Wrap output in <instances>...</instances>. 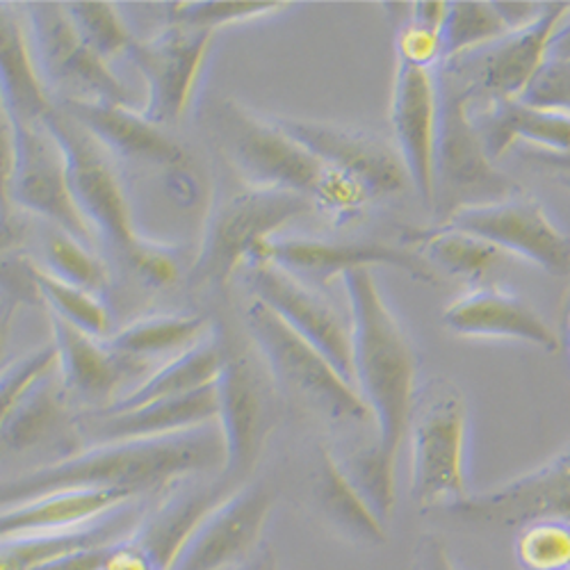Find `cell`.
I'll return each instance as SVG.
<instances>
[{"instance_id":"obj_31","label":"cell","mask_w":570,"mask_h":570,"mask_svg":"<svg viewBox=\"0 0 570 570\" xmlns=\"http://www.w3.org/2000/svg\"><path fill=\"white\" fill-rule=\"evenodd\" d=\"M404 243L422 254L434 269L472 283L482 281L504 256L502 249L482 240V237L443 224L432 228H409Z\"/></svg>"},{"instance_id":"obj_27","label":"cell","mask_w":570,"mask_h":570,"mask_svg":"<svg viewBox=\"0 0 570 570\" xmlns=\"http://www.w3.org/2000/svg\"><path fill=\"white\" fill-rule=\"evenodd\" d=\"M217 389L206 386L189 395L158 400L124 413L104 415L97 434L104 441L160 439L217 422Z\"/></svg>"},{"instance_id":"obj_28","label":"cell","mask_w":570,"mask_h":570,"mask_svg":"<svg viewBox=\"0 0 570 570\" xmlns=\"http://www.w3.org/2000/svg\"><path fill=\"white\" fill-rule=\"evenodd\" d=\"M0 67H3V112L17 124H37L58 106L46 91L32 46L19 19L0 8Z\"/></svg>"},{"instance_id":"obj_41","label":"cell","mask_w":570,"mask_h":570,"mask_svg":"<svg viewBox=\"0 0 570 570\" xmlns=\"http://www.w3.org/2000/svg\"><path fill=\"white\" fill-rule=\"evenodd\" d=\"M60 372V352L56 343L46 345L37 352H30L14 363L3 367V384H0V400H3V413L12 409L41 379Z\"/></svg>"},{"instance_id":"obj_48","label":"cell","mask_w":570,"mask_h":570,"mask_svg":"<svg viewBox=\"0 0 570 570\" xmlns=\"http://www.w3.org/2000/svg\"><path fill=\"white\" fill-rule=\"evenodd\" d=\"M520 154L525 156L530 163L550 167L557 174H570V154H552V151H541V149H530V147H525Z\"/></svg>"},{"instance_id":"obj_11","label":"cell","mask_w":570,"mask_h":570,"mask_svg":"<svg viewBox=\"0 0 570 570\" xmlns=\"http://www.w3.org/2000/svg\"><path fill=\"white\" fill-rule=\"evenodd\" d=\"M441 224L478 235L548 274L570 276V237L534 197L515 193L498 202L459 206Z\"/></svg>"},{"instance_id":"obj_8","label":"cell","mask_w":570,"mask_h":570,"mask_svg":"<svg viewBox=\"0 0 570 570\" xmlns=\"http://www.w3.org/2000/svg\"><path fill=\"white\" fill-rule=\"evenodd\" d=\"M313 202L283 189L245 187L215 202L206 217L193 276L210 288H226L233 274L254 249L274 237L285 224L306 215Z\"/></svg>"},{"instance_id":"obj_36","label":"cell","mask_w":570,"mask_h":570,"mask_svg":"<svg viewBox=\"0 0 570 570\" xmlns=\"http://www.w3.org/2000/svg\"><path fill=\"white\" fill-rule=\"evenodd\" d=\"M395 465L397 459L386 454L376 443L370 450L352 452L341 461V468L347 474L352 487L361 493V498L376 513V518H382L384 522L393 515L397 502Z\"/></svg>"},{"instance_id":"obj_19","label":"cell","mask_w":570,"mask_h":570,"mask_svg":"<svg viewBox=\"0 0 570 570\" xmlns=\"http://www.w3.org/2000/svg\"><path fill=\"white\" fill-rule=\"evenodd\" d=\"M391 124L395 147L409 178L424 204L436 197V137H439V80L434 69L397 62Z\"/></svg>"},{"instance_id":"obj_35","label":"cell","mask_w":570,"mask_h":570,"mask_svg":"<svg viewBox=\"0 0 570 570\" xmlns=\"http://www.w3.org/2000/svg\"><path fill=\"white\" fill-rule=\"evenodd\" d=\"M507 35L509 28L493 3H482V0H459V3H450L445 23L441 28L443 58L445 62H452L456 58L484 49V46Z\"/></svg>"},{"instance_id":"obj_10","label":"cell","mask_w":570,"mask_h":570,"mask_svg":"<svg viewBox=\"0 0 570 570\" xmlns=\"http://www.w3.org/2000/svg\"><path fill=\"white\" fill-rule=\"evenodd\" d=\"M35 58L43 80L67 91V104L130 106L126 85L76 30L65 3H28Z\"/></svg>"},{"instance_id":"obj_26","label":"cell","mask_w":570,"mask_h":570,"mask_svg":"<svg viewBox=\"0 0 570 570\" xmlns=\"http://www.w3.org/2000/svg\"><path fill=\"white\" fill-rule=\"evenodd\" d=\"M474 124L491 160L520 141L530 149L570 154V110L537 108L522 101H489Z\"/></svg>"},{"instance_id":"obj_40","label":"cell","mask_w":570,"mask_h":570,"mask_svg":"<svg viewBox=\"0 0 570 570\" xmlns=\"http://www.w3.org/2000/svg\"><path fill=\"white\" fill-rule=\"evenodd\" d=\"M46 258H49V267L46 269L87 293L97 295L108 285L106 265L97 256H91L80 240L67 233H56L51 237L49 245H46Z\"/></svg>"},{"instance_id":"obj_20","label":"cell","mask_w":570,"mask_h":570,"mask_svg":"<svg viewBox=\"0 0 570 570\" xmlns=\"http://www.w3.org/2000/svg\"><path fill=\"white\" fill-rule=\"evenodd\" d=\"M217 424L224 439L226 474H245L256 463L269 432V409L258 376L245 358H228L215 382Z\"/></svg>"},{"instance_id":"obj_33","label":"cell","mask_w":570,"mask_h":570,"mask_svg":"<svg viewBox=\"0 0 570 570\" xmlns=\"http://www.w3.org/2000/svg\"><path fill=\"white\" fill-rule=\"evenodd\" d=\"M60 372L41 379L12 409L3 413V445L8 450H28L49 436L65 413Z\"/></svg>"},{"instance_id":"obj_49","label":"cell","mask_w":570,"mask_h":570,"mask_svg":"<svg viewBox=\"0 0 570 570\" xmlns=\"http://www.w3.org/2000/svg\"><path fill=\"white\" fill-rule=\"evenodd\" d=\"M550 58H570V28L561 26L554 41H552V51Z\"/></svg>"},{"instance_id":"obj_32","label":"cell","mask_w":570,"mask_h":570,"mask_svg":"<svg viewBox=\"0 0 570 570\" xmlns=\"http://www.w3.org/2000/svg\"><path fill=\"white\" fill-rule=\"evenodd\" d=\"M213 334V326L199 315H151L141 317L108 343L121 356L141 361L160 354H183Z\"/></svg>"},{"instance_id":"obj_53","label":"cell","mask_w":570,"mask_h":570,"mask_svg":"<svg viewBox=\"0 0 570 570\" xmlns=\"http://www.w3.org/2000/svg\"><path fill=\"white\" fill-rule=\"evenodd\" d=\"M237 570H243V568H237Z\"/></svg>"},{"instance_id":"obj_17","label":"cell","mask_w":570,"mask_h":570,"mask_svg":"<svg viewBox=\"0 0 570 570\" xmlns=\"http://www.w3.org/2000/svg\"><path fill=\"white\" fill-rule=\"evenodd\" d=\"M276 263L285 269H304L328 283L334 276H343L358 267H395L406 272L411 278L439 285L436 269L422 258L415 249H402L386 243H345V240H322V237H269L261 243L249 263Z\"/></svg>"},{"instance_id":"obj_12","label":"cell","mask_w":570,"mask_h":570,"mask_svg":"<svg viewBox=\"0 0 570 570\" xmlns=\"http://www.w3.org/2000/svg\"><path fill=\"white\" fill-rule=\"evenodd\" d=\"M215 30L169 23L151 39H135L126 58L147 82V104L141 108L156 126L178 124L195 99L206 67Z\"/></svg>"},{"instance_id":"obj_9","label":"cell","mask_w":570,"mask_h":570,"mask_svg":"<svg viewBox=\"0 0 570 570\" xmlns=\"http://www.w3.org/2000/svg\"><path fill=\"white\" fill-rule=\"evenodd\" d=\"M12 121V119H10ZM14 128V165L3 178L6 213L10 202L53 222L60 233L87 243L91 228L85 222L69 180L67 156L58 137L43 121L17 124Z\"/></svg>"},{"instance_id":"obj_30","label":"cell","mask_w":570,"mask_h":570,"mask_svg":"<svg viewBox=\"0 0 570 570\" xmlns=\"http://www.w3.org/2000/svg\"><path fill=\"white\" fill-rule=\"evenodd\" d=\"M315 495L322 513L338 532L361 543H384L386 522L376 518L361 493L352 487L334 452L322 448Z\"/></svg>"},{"instance_id":"obj_44","label":"cell","mask_w":570,"mask_h":570,"mask_svg":"<svg viewBox=\"0 0 570 570\" xmlns=\"http://www.w3.org/2000/svg\"><path fill=\"white\" fill-rule=\"evenodd\" d=\"M415 570H459V566L441 537L424 534L415 546Z\"/></svg>"},{"instance_id":"obj_38","label":"cell","mask_w":570,"mask_h":570,"mask_svg":"<svg viewBox=\"0 0 570 570\" xmlns=\"http://www.w3.org/2000/svg\"><path fill=\"white\" fill-rule=\"evenodd\" d=\"M67 12L94 53H99L106 62L126 56L135 37L121 21L112 3H99V0H76L65 3Z\"/></svg>"},{"instance_id":"obj_15","label":"cell","mask_w":570,"mask_h":570,"mask_svg":"<svg viewBox=\"0 0 570 570\" xmlns=\"http://www.w3.org/2000/svg\"><path fill=\"white\" fill-rule=\"evenodd\" d=\"M272 119L331 169L363 187L370 199L395 195L411 180L397 147L372 132L295 117Z\"/></svg>"},{"instance_id":"obj_2","label":"cell","mask_w":570,"mask_h":570,"mask_svg":"<svg viewBox=\"0 0 570 570\" xmlns=\"http://www.w3.org/2000/svg\"><path fill=\"white\" fill-rule=\"evenodd\" d=\"M352 322V384L376 424V445L397 459L417 395V356L370 267L341 276Z\"/></svg>"},{"instance_id":"obj_37","label":"cell","mask_w":570,"mask_h":570,"mask_svg":"<svg viewBox=\"0 0 570 570\" xmlns=\"http://www.w3.org/2000/svg\"><path fill=\"white\" fill-rule=\"evenodd\" d=\"M513 554L522 570H570V522L541 518L518 528Z\"/></svg>"},{"instance_id":"obj_18","label":"cell","mask_w":570,"mask_h":570,"mask_svg":"<svg viewBox=\"0 0 570 570\" xmlns=\"http://www.w3.org/2000/svg\"><path fill=\"white\" fill-rule=\"evenodd\" d=\"M448 511L461 520L495 528H522L541 518L570 522V445L541 468L498 489L468 495Z\"/></svg>"},{"instance_id":"obj_34","label":"cell","mask_w":570,"mask_h":570,"mask_svg":"<svg viewBox=\"0 0 570 570\" xmlns=\"http://www.w3.org/2000/svg\"><path fill=\"white\" fill-rule=\"evenodd\" d=\"M26 269L35 283L41 304L49 308V313H56L69 320L71 324H76L78 328L87 331V334L97 338L106 334L110 326V315L97 295L62 281L53 272L39 267L28 258H26Z\"/></svg>"},{"instance_id":"obj_4","label":"cell","mask_w":570,"mask_h":570,"mask_svg":"<svg viewBox=\"0 0 570 570\" xmlns=\"http://www.w3.org/2000/svg\"><path fill=\"white\" fill-rule=\"evenodd\" d=\"M43 124L58 137L67 156L73 197L91 233L101 235L106 245L151 283H171L176 278L174 258L165 247L145 240L135 230L126 193L101 154L99 141L60 108L46 117Z\"/></svg>"},{"instance_id":"obj_3","label":"cell","mask_w":570,"mask_h":570,"mask_svg":"<svg viewBox=\"0 0 570 570\" xmlns=\"http://www.w3.org/2000/svg\"><path fill=\"white\" fill-rule=\"evenodd\" d=\"M215 126L226 158L249 187L306 197L338 224L354 222L372 202L363 187L331 169L272 117H261L237 101H224Z\"/></svg>"},{"instance_id":"obj_29","label":"cell","mask_w":570,"mask_h":570,"mask_svg":"<svg viewBox=\"0 0 570 570\" xmlns=\"http://www.w3.org/2000/svg\"><path fill=\"white\" fill-rule=\"evenodd\" d=\"M226 347L222 338L215 334L206 336L199 345L178 354L174 361H169L165 367L147 376L145 382H139L135 389L117 397L112 404L106 406V415L110 413H124L130 409H139L145 404L189 395L195 391H202L206 386H213L217 376L222 374L224 365L228 363Z\"/></svg>"},{"instance_id":"obj_52","label":"cell","mask_w":570,"mask_h":570,"mask_svg":"<svg viewBox=\"0 0 570 570\" xmlns=\"http://www.w3.org/2000/svg\"><path fill=\"white\" fill-rule=\"evenodd\" d=\"M563 26H566V28H570V19H566V23H563Z\"/></svg>"},{"instance_id":"obj_50","label":"cell","mask_w":570,"mask_h":570,"mask_svg":"<svg viewBox=\"0 0 570 570\" xmlns=\"http://www.w3.org/2000/svg\"><path fill=\"white\" fill-rule=\"evenodd\" d=\"M566 347L570 354V304H568V313H566Z\"/></svg>"},{"instance_id":"obj_42","label":"cell","mask_w":570,"mask_h":570,"mask_svg":"<svg viewBox=\"0 0 570 570\" xmlns=\"http://www.w3.org/2000/svg\"><path fill=\"white\" fill-rule=\"evenodd\" d=\"M395 49H397V62H404L411 67L436 69L445 65L441 28L424 26L411 19V14H406V19L397 28Z\"/></svg>"},{"instance_id":"obj_21","label":"cell","mask_w":570,"mask_h":570,"mask_svg":"<svg viewBox=\"0 0 570 570\" xmlns=\"http://www.w3.org/2000/svg\"><path fill=\"white\" fill-rule=\"evenodd\" d=\"M443 324L465 338H509L546 352H557L561 345L534 306L500 288H472L461 295L443 311Z\"/></svg>"},{"instance_id":"obj_13","label":"cell","mask_w":570,"mask_h":570,"mask_svg":"<svg viewBox=\"0 0 570 570\" xmlns=\"http://www.w3.org/2000/svg\"><path fill=\"white\" fill-rule=\"evenodd\" d=\"M570 14V3H546L541 17L522 30L456 58L450 65L478 94L489 101H520L550 60L552 41Z\"/></svg>"},{"instance_id":"obj_25","label":"cell","mask_w":570,"mask_h":570,"mask_svg":"<svg viewBox=\"0 0 570 570\" xmlns=\"http://www.w3.org/2000/svg\"><path fill=\"white\" fill-rule=\"evenodd\" d=\"M135 530H137V515L128 504H124L112 513L99 520H91L80 528L3 539L0 570H35L43 563L76 554V552L117 546L124 539H128Z\"/></svg>"},{"instance_id":"obj_24","label":"cell","mask_w":570,"mask_h":570,"mask_svg":"<svg viewBox=\"0 0 570 570\" xmlns=\"http://www.w3.org/2000/svg\"><path fill=\"white\" fill-rule=\"evenodd\" d=\"M132 498V493L108 489H71L46 493L28 502L6 507L3 515H0V530H3V539L71 530L112 513L115 509L128 504Z\"/></svg>"},{"instance_id":"obj_23","label":"cell","mask_w":570,"mask_h":570,"mask_svg":"<svg viewBox=\"0 0 570 570\" xmlns=\"http://www.w3.org/2000/svg\"><path fill=\"white\" fill-rule=\"evenodd\" d=\"M49 322L60 352V376L67 391L87 400H112L126 379H135L145 370L141 361L117 354L69 320L49 313Z\"/></svg>"},{"instance_id":"obj_46","label":"cell","mask_w":570,"mask_h":570,"mask_svg":"<svg viewBox=\"0 0 570 570\" xmlns=\"http://www.w3.org/2000/svg\"><path fill=\"white\" fill-rule=\"evenodd\" d=\"M112 548L115 546L76 552V554H69V557H62V559L43 563V566L35 568V570H104Z\"/></svg>"},{"instance_id":"obj_7","label":"cell","mask_w":570,"mask_h":570,"mask_svg":"<svg viewBox=\"0 0 570 570\" xmlns=\"http://www.w3.org/2000/svg\"><path fill=\"white\" fill-rule=\"evenodd\" d=\"M247 331L272 376L291 395L334 422H367L372 413L358 391L317 347L304 341L269 306L252 297Z\"/></svg>"},{"instance_id":"obj_6","label":"cell","mask_w":570,"mask_h":570,"mask_svg":"<svg viewBox=\"0 0 570 570\" xmlns=\"http://www.w3.org/2000/svg\"><path fill=\"white\" fill-rule=\"evenodd\" d=\"M439 137H436V197L439 213L448 217L454 208L468 204H487L515 195L487 154L474 117L472 99L478 94L450 67L441 65L439 73Z\"/></svg>"},{"instance_id":"obj_5","label":"cell","mask_w":570,"mask_h":570,"mask_svg":"<svg viewBox=\"0 0 570 570\" xmlns=\"http://www.w3.org/2000/svg\"><path fill=\"white\" fill-rule=\"evenodd\" d=\"M411 495L420 509L465 500L468 406L450 379H432L417 389L411 424Z\"/></svg>"},{"instance_id":"obj_14","label":"cell","mask_w":570,"mask_h":570,"mask_svg":"<svg viewBox=\"0 0 570 570\" xmlns=\"http://www.w3.org/2000/svg\"><path fill=\"white\" fill-rule=\"evenodd\" d=\"M274 507L265 484L224 493L183 541L169 570H237L258 546Z\"/></svg>"},{"instance_id":"obj_45","label":"cell","mask_w":570,"mask_h":570,"mask_svg":"<svg viewBox=\"0 0 570 570\" xmlns=\"http://www.w3.org/2000/svg\"><path fill=\"white\" fill-rule=\"evenodd\" d=\"M104 570H158L149 554L128 539L117 543L106 561Z\"/></svg>"},{"instance_id":"obj_1","label":"cell","mask_w":570,"mask_h":570,"mask_svg":"<svg viewBox=\"0 0 570 570\" xmlns=\"http://www.w3.org/2000/svg\"><path fill=\"white\" fill-rule=\"evenodd\" d=\"M226 452L219 424L160 439L101 441L56 463L35 468L3 484V507L71 489H108L139 495L167 487L185 474L224 470Z\"/></svg>"},{"instance_id":"obj_22","label":"cell","mask_w":570,"mask_h":570,"mask_svg":"<svg viewBox=\"0 0 570 570\" xmlns=\"http://www.w3.org/2000/svg\"><path fill=\"white\" fill-rule=\"evenodd\" d=\"M67 112L106 151H112L119 158L160 165L167 169H185L189 163L185 149L132 106L71 101L67 104Z\"/></svg>"},{"instance_id":"obj_51","label":"cell","mask_w":570,"mask_h":570,"mask_svg":"<svg viewBox=\"0 0 570 570\" xmlns=\"http://www.w3.org/2000/svg\"><path fill=\"white\" fill-rule=\"evenodd\" d=\"M557 178H559V183H561V185L568 189V193H570V174H559Z\"/></svg>"},{"instance_id":"obj_39","label":"cell","mask_w":570,"mask_h":570,"mask_svg":"<svg viewBox=\"0 0 570 570\" xmlns=\"http://www.w3.org/2000/svg\"><path fill=\"white\" fill-rule=\"evenodd\" d=\"M291 3H240V0H185V3H171V23L187 26V28H204L217 30L228 23L249 21L276 14L281 10H288Z\"/></svg>"},{"instance_id":"obj_47","label":"cell","mask_w":570,"mask_h":570,"mask_svg":"<svg viewBox=\"0 0 570 570\" xmlns=\"http://www.w3.org/2000/svg\"><path fill=\"white\" fill-rule=\"evenodd\" d=\"M493 6L498 10V14L502 17V21L507 23L509 32L532 26L546 8V3H515V0L513 3H493Z\"/></svg>"},{"instance_id":"obj_43","label":"cell","mask_w":570,"mask_h":570,"mask_svg":"<svg viewBox=\"0 0 570 570\" xmlns=\"http://www.w3.org/2000/svg\"><path fill=\"white\" fill-rule=\"evenodd\" d=\"M520 101L537 108L570 110V58H550Z\"/></svg>"},{"instance_id":"obj_16","label":"cell","mask_w":570,"mask_h":570,"mask_svg":"<svg viewBox=\"0 0 570 570\" xmlns=\"http://www.w3.org/2000/svg\"><path fill=\"white\" fill-rule=\"evenodd\" d=\"M247 281L256 299L317 347L352 384V322L347 324L334 304L308 291L291 269L276 263H249Z\"/></svg>"}]
</instances>
